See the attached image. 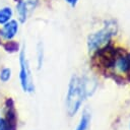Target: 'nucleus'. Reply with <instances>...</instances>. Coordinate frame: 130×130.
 <instances>
[{
  "label": "nucleus",
  "mask_w": 130,
  "mask_h": 130,
  "mask_svg": "<svg viewBox=\"0 0 130 130\" xmlns=\"http://www.w3.org/2000/svg\"><path fill=\"white\" fill-rule=\"evenodd\" d=\"M87 80L76 74L71 76L66 94V112L69 117L74 116L80 109L83 101L91 92L87 86Z\"/></svg>",
  "instance_id": "1"
},
{
  "label": "nucleus",
  "mask_w": 130,
  "mask_h": 130,
  "mask_svg": "<svg viewBox=\"0 0 130 130\" xmlns=\"http://www.w3.org/2000/svg\"><path fill=\"white\" fill-rule=\"evenodd\" d=\"M122 51H124V49L115 48L113 45L109 43L95 50V53L91 58V63L94 67L98 68H103V69L113 68L115 67L116 60Z\"/></svg>",
  "instance_id": "2"
},
{
  "label": "nucleus",
  "mask_w": 130,
  "mask_h": 130,
  "mask_svg": "<svg viewBox=\"0 0 130 130\" xmlns=\"http://www.w3.org/2000/svg\"><path fill=\"white\" fill-rule=\"evenodd\" d=\"M118 25L115 21L109 20L105 23L104 27L91 34L87 38V48L89 52L95 51L99 48L109 44L113 36L117 34Z\"/></svg>",
  "instance_id": "3"
},
{
  "label": "nucleus",
  "mask_w": 130,
  "mask_h": 130,
  "mask_svg": "<svg viewBox=\"0 0 130 130\" xmlns=\"http://www.w3.org/2000/svg\"><path fill=\"white\" fill-rule=\"evenodd\" d=\"M19 80L21 88L24 92H32L35 90V85L32 81V76L28 61L25 55V46L23 45L19 50Z\"/></svg>",
  "instance_id": "4"
},
{
  "label": "nucleus",
  "mask_w": 130,
  "mask_h": 130,
  "mask_svg": "<svg viewBox=\"0 0 130 130\" xmlns=\"http://www.w3.org/2000/svg\"><path fill=\"white\" fill-rule=\"evenodd\" d=\"M4 124H5V130H17V123H18V117H17V111L15 108L14 101L11 98L6 99L4 104Z\"/></svg>",
  "instance_id": "5"
},
{
  "label": "nucleus",
  "mask_w": 130,
  "mask_h": 130,
  "mask_svg": "<svg viewBox=\"0 0 130 130\" xmlns=\"http://www.w3.org/2000/svg\"><path fill=\"white\" fill-rule=\"evenodd\" d=\"M19 29V21L17 19H10L0 27V32L3 41L13 40Z\"/></svg>",
  "instance_id": "6"
},
{
  "label": "nucleus",
  "mask_w": 130,
  "mask_h": 130,
  "mask_svg": "<svg viewBox=\"0 0 130 130\" xmlns=\"http://www.w3.org/2000/svg\"><path fill=\"white\" fill-rule=\"evenodd\" d=\"M15 12H16L17 20L19 21V23H24L27 19V15L29 13L24 0H19L15 3Z\"/></svg>",
  "instance_id": "7"
},
{
  "label": "nucleus",
  "mask_w": 130,
  "mask_h": 130,
  "mask_svg": "<svg viewBox=\"0 0 130 130\" xmlns=\"http://www.w3.org/2000/svg\"><path fill=\"white\" fill-rule=\"evenodd\" d=\"M115 67H117L119 71L124 73H127L128 71H130V60L128 58V55L125 53V50L122 51L121 54L118 56L115 63Z\"/></svg>",
  "instance_id": "8"
},
{
  "label": "nucleus",
  "mask_w": 130,
  "mask_h": 130,
  "mask_svg": "<svg viewBox=\"0 0 130 130\" xmlns=\"http://www.w3.org/2000/svg\"><path fill=\"white\" fill-rule=\"evenodd\" d=\"M13 9L9 5H4L0 7V25H3L13 17Z\"/></svg>",
  "instance_id": "9"
},
{
  "label": "nucleus",
  "mask_w": 130,
  "mask_h": 130,
  "mask_svg": "<svg viewBox=\"0 0 130 130\" xmlns=\"http://www.w3.org/2000/svg\"><path fill=\"white\" fill-rule=\"evenodd\" d=\"M2 48L5 52L9 53V54H13L16 52H19L20 50V46L19 44L14 41V40H9V41H4V43H2Z\"/></svg>",
  "instance_id": "10"
},
{
  "label": "nucleus",
  "mask_w": 130,
  "mask_h": 130,
  "mask_svg": "<svg viewBox=\"0 0 130 130\" xmlns=\"http://www.w3.org/2000/svg\"><path fill=\"white\" fill-rule=\"evenodd\" d=\"M89 123H90V114L87 111H84L75 130H87Z\"/></svg>",
  "instance_id": "11"
},
{
  "label": "nucleus",
  "mask_w": 130,
  "mask_h": 130,
  "mask_svg": "<svg viewBox=\"0 0 130 130\" xmlns=\"http://www.w3.org/2000/svg\"><path fill=\"white\" fill-rule=\"evenodd\" d=\"M11 69L9 67H3L0 70V80L2 82H7L11 78Z\"/></svg>",
  "instance_id": "12"
},
{
  "label": "nucleus",
  "mask_w": 130,
  "mask_h": 130,
  "mask_svg": "<svg viewBox=\"0 0 130 130\" xmlns=\"http://www.w3.org/2000/svg\"><path fill=\"white\" fill-rule=\"evenodd\" d=\"M43 46L40 44L39 45V48H38V68L40 69L43 65Z\"/></svg>",
  "instance_id": "13"
},
{
  "label": "nucleus",
  "mask_w": 130,
  "mask_h": 130,
  "mask_svg": "<svg viewBox=\"0 0 130 130\" xmlns=\"http://www.w3.org/2000/svg\"><path fill=\"white\" fill-rule=\"evenodd\" d=\"M24 2H25L26 6H27V8H28V11H31L32 9L36 8V6H37L39 0H24Z\"/></svg>",
  "instance_id": "14"
},
{
  "label": "nucleus",
  "mask_w": 130,
  "mask_h": 130,
  "mask_svg": "<svg viewBox=\"0 0 130 130\" xmlns=\"http://www.w3.org/2000/svg\"><path fill=\"white\" fill-rule=\"evenodd\" d=\"M71 7H75L76 6V4H77V2H78V0H65Z\"/></svg>",
  "instance_id": "15"
},
{
  "label": "nucleus",
  "mask_w": 130,
  "mask_h": 130,
  "mask_svg": "<svg viewBox=\"0 0 130 130\" xmlns=\"http://www.w3.org/2000/svg\"><path fill=\"white\" fill-rule=\"evenodd\" d=\"M0 130H5V124L3 118H0Z\"/></svg>",
  "instance_id": "16"
},
{
  "label": "nucleus",
  "mask_w": 130,
  "mask_h": 130,
  "mask_svg": "<svg viewBox=\"0 0 130 130\" xmlns=\"http://www.w3.org/2000/svg\"><path fill=\"white\" fill-rule=\"evenodd\" d=\"M127 80L130 82V71H128V72H127Z\"/></svg>",
  "instance_id": "17"
},
{
  "label": "nucleus",
  "mask_w": 130,
  "mask_h": 130,
  "mask_svg": "<svg viewBox=\"0 0 130 130\" xmlns=\"http://www.w3.org/2000/svg\"><path fill=\"white\" fill-rule=\"evenodd\" d=\"M2 43H3V39H2V37H1V32H0V46L2 45Z\"/></svg>",
  "instance_id": "18"
},
{
  "label": "nucleus",
  "mask_w": 130,
  "mask_h": 130,
  "mask_svg": "<svg viewBox=\"0 0 130 130\" xmlns=\"http://www.w3.org/2000/svg\"><path fill=\"white\" fill-rule=\"evenodd\" d=\"M127 55H128V58H129V60H130V53H129V54H127Z\"/></svg>",
  "instance_id": "19"
},
{
  "label": "nucleus",
  "mask_w": 130,
  "mask_h": 130,
  "mask_svg": "<svg viewBox=\"0 0 130 130\" xmlns=\"http://www.w3.org/2000/svg\"><path fill=\"white\" fill-rule=\"evenodd\" d=\"M13 1H14V2L16 3V2H17V1H19V0H13Z\"/></svg>",
  "instance_id": "20"
},
{
  "label": "nucleus",
  "mask_w": 130,
  "mask_h": 130,
  "mask_svg": "<svg viewBox=\"0 0 130 130\" xmlns=\"http://www.w3.org/2000/svg\"><path fill=\"white\" fill-rule=\"evenodd\" d=\"M129 128H130V125H129Z\"/></svg>",
  "instance_id": "21"
}]
</instances>
